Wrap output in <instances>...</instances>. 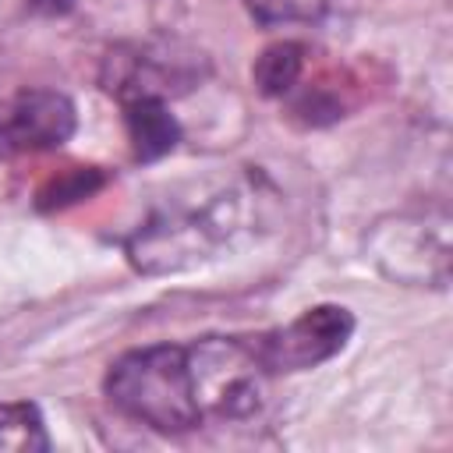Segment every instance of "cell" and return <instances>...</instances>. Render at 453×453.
I'll return each mask as SVG.
<instances>
[{"mask_svg":"<svg viewBox=\"0 0 453 453\" xmlns=\"http://www.w3.org/2000/svg\"><path fill=\"white\" fill-rule=\"evenodd\" d=\"M103 389L124 418L156 432L177 435L205 421L191 386L188 347L180 343H152L120 354L110 365Z\"/></svg>","mask_w":453,"mask_h":453,"instance_id":"cell-1","label":"cell"},{"mask_svg":"<svg viewBox=\"0 0 453 453\" xmlns=\"http://www.w3.org/2000/svg\"><path fill=\"white\" fill-rule=\"evenodd\" d=\"M241 230L237 195H216L202 209L156 216L127 241V258L142 273H184L205 262Z\"/></svg>","mask_w":453,"mask_h":453,"instance_id":"cell-2","label":"cell"},{"mask_svg":"<svg viewBox=\"0 0 453 453\" xmlns=\"http://www.w3.org/2000/svg\"><path fill=\"white\" fill-rule=\"evenodd\" d=\"M188 365L202 418L244 421L262 411L269 368L248 336H202L188 343Z\"/></svg>","mask_w":453,"mask_h":453,"instance_id":"cell-3","label":"cell"},{"mask_svg":"<svg viewBox=\"0 0 453 453\" xmlns=\"http://www.w3.org/2000/svg\"><path fill=\"white\" fill-rule=\"evenodd\" d=\"M354 336V315L343 304H315L290 319L287 326H276L269 333L248 336L269 375L276 372H308L336 357L347 340Z\"/></svg>","mask_w":453,"mask_h":453,"instance_id":"cell-4","label":"cell"},{"mask_svg":"<svg viewBox=\"0 0 453 453\" xmlns=\"http://www.w3.org/2000/svg\"><path fill=\"white\" fill-rule=\"evenodd\" d=\"M446 230H449V219L442 212L435 219L428 212L393 216V226L379 223L372 237V258L393 280L446 287V262H449Z\"/></svg>","mask_w":453,"mask_h":453,"instance_id":"cell-5","label":"cell"},{"mask_svg":"<svg viewBox=\"0 0 453 453\" xmlns=\"http://www.w3.org/2000/svg\"><path fill=\"white\" fill-rule=\"evenodd\" d=\"M78 127L74 103L57 88H18L0 99V159L60 149Z\"/></svg>","mask_w":453,"mask_h":453,"instance_id":"cell-6","label":"cell"},{"mask_svg":"<svg viewBox=\"0 0 453 453\" xmlns=\"http://www.w3.org/2000/svg\"><path fill=\"white\" fill-rule=\"evenodd\" d=\"M124 127L134 156L142 163H152L166 152L177 149L180 142V124L170 113L163 96H124Z\"/></svg>","mask_w":453,"mask_h":453,"instance_id":"cell-7","label":"cell"},{"mask_svg":"<svg viewBox=\"0 0 453 453\" xmlns=\"http://www.w3.org/2000/svg\"><path fill=\"white\" fill-rule=\"evenodd\" d=\"M50 449L46 421L28 400H0V453H42Z\"/></svg>","mask_w":453,"mask_h":453,"instance_id":"cell-8","label":"cell"},{"mask_svg":"<svg viewBox=\"0 0 453 453\" xmlns=\"http://www.w3.org/2000/svg\"><path fill=\"white\" fill-rule=\"evenodd\" d=\"M301 67H304V57H301V46L297 42H273L255 60L251 78H255V85H258L262 96H283L301 78Z\"/></svg>","mask_w":453,"mask_h":453,"instance_id":"cell-9","label":"cell"},{"mask_svg":"<svg viewBox=\"0 0 453 453\" xmlns=\"http://www.w3.org/2000/svg\"><path fill=\"white\" fill-rule=\"evenodd\" d=\"M244 7L262 25H280V21H315L326 11V0H244Z\"/></svg>","mask_w":453,"mask_h":453,"instance_id":"cell-10","label":"cell"},{"mask_svg":"<svg viewBox=\"0 0 453 453\" xmlns=\"http://www.w3.org/2000/svg\"><path fill=\"white\" fill-rule=\"evenodd\" d=\"M103 184V177L96 173V170H74L71 177H64V180H53V191H46L42 195V205H64V202H78V198H85L92 188H99Z\"/></svg>","mask_w":453,"mask_h":453,"instance_id":"cell-11","label":"cell"},{"mask_svg":"<svg viewBox=\"0 0 453 453\" xmlns=\"http://www.w3.org/2000/svg\"><path fill=\"white\" fill-rule=\"evenodd\" d=\"M71 4L74 0H32V7L46 11V14H64V11H71Z\"/></svg>","mask_w":453,"mask_h":453,"instance_id":"cell-12","label":"cell"}]
</instances>
